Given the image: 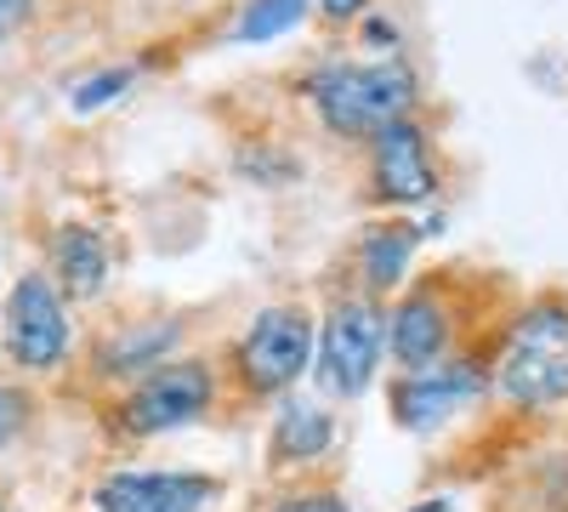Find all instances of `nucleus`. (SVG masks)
<instances>
[{
    "label": "nucleus",
    "instance_id": "obj_8",
    "mask_svg": "<svg viewBox=\"0 0 568 512\" xmlns=\"http://www.w3.org/2000/svg\"><path fill=\"white\" fill-rule=\"evenodd\" d=\"M438 189V160L426 149V131L404 114L375 131V194L387 205H415Z\"/></svg>",
    "mask_w": 568,
    "mask_h": 512
},
{
    "label": "nucleus",
    "instance_id": "obj_2",
    "mask_svg": "<svg viewBox=\"0 0 568 512\" xmlns=\"http://www.w3.org/2000/svg\"><path fill=\"white\" fill-rule=\"evenodd\" d=\"M307 103L336 137H375L409 114L415 86L404 69L387 63H329L307 74Z\"/></svg>",
    "mask_w": 568,
    "mask_h": 512
},
{
    "label": "nucleus",
    "instance_id": "obj_21",
    "mask_svg": "<svg viewBox=\"0 0 568 512\" xmlns=\"http://www.w3.org/2000/svg\"><path fill=\"white\" fill-rule=\"evenodd\" d=\"M318 7H324L329 18H358V12L369 7V0H318Z\"/></svg>",
    "mask_w": 568,
    "mask_h": 512
},
{
    "label": "nucleus",
    "instance_id": "obj_7",
    "mask_svg": "<svg viewBox=\"0 0 568 512\" xmlns=\"http://www.w3.org/2000/svg\"><path fill=\"white\" fill-rule=\"evenodd\" d=\"M484 388H489V377L471 359H438L426 370H404V382L393 388V415L409 433H433V428L449 422V415L478 404Z\"/></svg>",
    "mask_w": 568,
    "mask_h": 512
},
{
    "label": "nucleus",
    "instance_id": "obj_11",
    "mask_svg": "<svg viewBox=\"0 0 568 512\" xmlns=\"http://www.w3.org/2000/svg\"><path fill=\"white\" fill-rule=\"evenodd\" d=\"M52 268H58V297H98L109 279V245L80 222H63L52 240Z\"/></svg>",
    "mask_w": 568,
    "mask_h": 512
},
{
    "label": "nucleus",
    "instance_id": "obj_23",
    "mask_svg": "<svg viewBox=\"0 0 568 512\" xmlns=\"http://www.w3.org/2000/svg\"><path fill=\"white\" fill-rule=\"evenodd\" d=\"M0 512H7V501H0Z\"/></svg>",
    "mask_w": 568,
    "mask_h": 512
},
{
    "label": "nucleus",
    "instance_id": "obj_17",
    "mask_svg": "<svg viewBox=\"0 0 568 512\" xmlns=\"http://www.w3.org/2000/svg\"><path fill=\"white\" fill-rule=\"evenodd\" d=\"M125 86H131V69H103L98 80H85V91H74V109H80V114H85V109H98V103L120 98Z\"/></svg>",
    "mask_w": 568,
    "mask_h": 512
},
{
    "label": "nucleus",
    "instance_id": "obj_18",
    "mask_svg": "<svg viewBox=\"0 0 568 512\" xmlns=\"http://www.w3.org/2000/svg\"><path fill=\"white\" fill-rule=\"evenodd\" d=\"M273 512H347V501L336 490H302V495H284Z\"/></svg>",
    "mask_w": 568,
    "mask_h": 512
},
{
    "label": "nucleus",
    "instance_id": "obj_10",
    "mask_svg": "<svg viewBox=\"0 0 568 512\" xmlns=\"http://www.w3.org/2000/svg\"><path fill=\"white\" fill-rule=\"evenodd\" d=\"M449 337H455V313L444 302L438 285H420L409 291L398 308H393V324H387V348L404 370H426L449 359Z\"/></svg>",
    "mask_w": 568,
    "mask_h": 512
},
{
    "label": "nucleus",
    "instance_id": "obj_20",
    "mask_svg": "<svg viewBox=\"0 0 568 512\" xmlns=\"http://www.w3.org/2000/svg\"><path fill=\"white\" fill-rule=\"evenodd\" d=\"M364 46H375V52H393V46H398V29L382 23V18H369V23H364Z\"/></svg>",
    "mask_w": 568,
    "mask_h": 512
},
{
    "label": "nucleus",
    "instance_id": "obj_3",
    "mask_svg": "<svg viewBox=\"0 0 568 512\" xmlns=\"http://www.w3.org/2000/svg\"><path fill=\"white\" fill-rule=\"evenodd\" d=\"M216 399V370L205 359H171V364H154L149 377H142L120 410L114 422L125 439H160V433H176L187 422H200Z\"/></svg>",
    "mask_w": 568,
    "mask_h": 512
},
{
    "label": "nucleus",
    "instance_id": "obj_19",
    "mask_svg": "<svg viewBox=\"0 0 568 512\" xmlns=\"http://www.w3.org/2000/svg\"><path fill=\"white\" fill-rule=\"evenodd\" d=\"M29 12H34V0H0V40H12L29 23Z\"/></svg>",
    "mask_w": 568,
    "mask_h": 512
},
{
    "label": "nucleus",
    "instance_id": "obj_6",
    "mask_svg": "<svg viewBox=\"0 0 568 512\" xmlns=\"http://www.w3.org/2000/svg\"><path fill=\"white\" fill-rule=\"evenodd\" d=\"M7 353H12V364L34 370V377L69 359V308L45 273L18 279V291L7 302Z\"/></svg>",
    "mask_w": 568,
    "mask_h": 512
},
{
    "label": "nucleus",
    "instance_id": "obj_16",
    "mask_svg": "<svg viewBox=\"0 0 568 512\" xmlns=\"http://www.w3.org/2000/svg\"><path fill=\"white\" fill-rule=\"evenodd\" d=\"M29 393L23 388H12V382H0V450H7L23 428H29Z\"/></svg>",
    "mask_w": 568,
    "mask_h": 512
},
{
    "label": "nucleus",
    "instance_id": "obj_13",
    "mask_svg": "<svg viewBox=\"0 0 568 512\" xmlns=\"http://www.w3.org/2000/svg\"><path fill=\"white\" fill-rule=\"evenodd\" d=\"M415 245L420 234L404 222H382V228H369L364 245H358V273H364V285L369 291H398L404 285V273L415 262Z\"/></svg>",
    "mask_w": 568,
    "mask_h": 512
},
{
    "label": "nucleus",
    "instance_id": "obj_5",
    "mask_svg": "<svg viewBox=\"0 0 568 512\" xmlns=\"http://www.w3.org/2000/svg\"><path fill=\"white\" fill-rule=\"evenodd\" d=\"M313 313L296 302L284 308H262L256 324L240 337V348H233V370H240V388L245 393H284L302 370L313 364Z\"/></svg>",
    "mask_w": 568,
    "mask_h": 512
},
{
    "label": "nucleus",
    "instance_id": "obj_22",
    "mask_svg": "<svg viewBox=\"0 0 568 512\" xmlns=\"http://www.w3.org/2000/svg\"><path fill=\"white\" fill-rule=\"evenodd\" d=\"M409 512H449V501H420V506H409Z\"/></svg>",
    "mask_w": 568,
    "mask_h": 512
},
{
    "label": "nucleus",
    "instance_id": "obj_4",
    "mask_svg": "<svg viewBox=\"0 0 568 512\" xmlns=\"http://www.w3.org/2000/svg\"><path fill=\"white\" fill-rule=\"evenodd\" d=\"M382 342H387L382 308H375L369 297H342L336 308H329L318 342H313L318 388L329 399H358L375 382V370H382Z\"/></svg>",
    "mask_w": 568,
    "mask_h": 512
},
{
    "label": "nucleus",
    "instance_id": "obj_14",
    "mask_svg": "<svg viewBox=\"0 0 568 512\" xmlns=\"http://www.w3.org/2000/svg\"><path fill=\"white\" fill-rule=\"evenodd\" d=\"M176 324H142V331H131V337H114L109 348H103V370L109 377H131V370H154L171 348H176Z\"/></svg>",
    "mask_w": 568,
    "mask_h": 512
},
{
    "label": "nucleus",
    "instance_id": "obj_9",
    "mask_svg": "<svg viewBox=\"0 0 568 512\" xmlns=\"http://www.w3.org/2000/svg\"><path fill=\"white\" fill-rule=\"evenodd\" d=\"M216 495L205 473H114L98 484V512H205Z\"/></svg>",
    "mask_w": 568,
    "mask_h": 512
},
{
    "label": "nucleus",
    "instance_id": "obj_1",
    "mask_svg": "<svg viewBox=\"0 0 568 512\" xmlns=\"http://www.w3.org/2000/svg\"><path fill=\"white\" fill-rule=\"evenodd\" d=\"M495 388L524 410L568 404V302L546 297L511 319L495 353Z\"/></svg>",
    "mask_w": 568,
    "mask_h": 512
},
{
    "label": "nucleus",
    "instance_id": "obj_15",
    "mask_svg": "<svg viewBox=\"0 0 568 512\" xmlns=\"http://www.w3.org/2000/svg\"><path fill=\"white\" fill-rule=\"evenodd\" d=\"M302 18H307V0H251V12L240 18V40L262 46L284 29H296Z\"/></svg>",
    "mask_w": 568,
    "mask_h": 512
},
{
    "label": "nucleus",
    "instance_id": "obj_12",
    "mask_svg": "<svg viewBox=\"0 0 568 512\" xmlns=\"http://www.w3.org/2000/svg\"><path fill=\"white\" fill-rule=\"evenodd\" d=\"M329 439H336L329 410L313 404V399H291L273 422V461L278 468H291V461H318L329 450Z\"/></svg>",
    "mask_w": 568,
    "mask_h": 512
}]
</instances>
